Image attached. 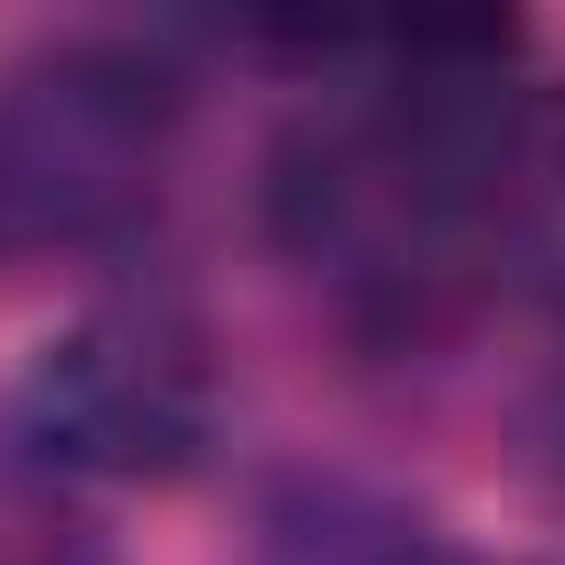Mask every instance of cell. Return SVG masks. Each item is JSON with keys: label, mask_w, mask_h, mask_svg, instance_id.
Masks as SVG:
<instances>
[{"label": "cell", "mask_w": 565, "mask_h": 565, "mask_svg": "<svg viewBox=\"0 0 565 565\" xmlns=\"http://www.w3.org/2000/svg\"><path fill=\"white\" fill-rule=\"evenodd\" d=\"M388 67L311 100L266 156V233L366 333H433L488 289V211L521 122L510 23L366 34Z\"/></svg>", "instance_id": "cell-1"}, {"label": "cell", "mask_w": 565, "mask_h": 565, "mask_svg": "<svg viewBox=\"0 0 565 565\" xmlns=\"http://www.w3.org/2000/svg\"><path fill=\"white\" fill-rule=\"evenodd\" d=\"M178 67L122 34H67L0 67V266L122 244L178 156Z\"/></svg>", "instance_id": "cell-2"}, {"label": "cell", "mask_w": 565, "mask_h": 565, "mask_svg": "<svg viewBox=\"0 0 565 565\" xmlns=\"http://www.w3.org/2000/svg\"><path fill=\"white\" fill-rule=\"evenodd\" d=\"M211 433H222V377L200 322L167 300L78 311L67 333L34 344V366L0 399V444L67 488H167L211 455Z\"/></svg>", "instance_id": "cell-3"}, {"label": "cell", "mask_w": 565, "mask_h": 565, "mask_svg": "<svg viewBox=\"0 0 565 565\" xmlns=\"http://www.w3.org/2000/svg\"><path fill=\"white\" fill-rule=\"evenodd\" d=\"M255 554L266 565H466V543H444V521H422L411 499H388L377 477L344 466H289L255 510Z\"/></svg>", "instance_id": "cell-4"}, {"label": "cell", "mask_w": 565, "mask_h": 565, "mask_svg": "<svg viewBox=\"0 0 565 565\" xmlns=\"http://www.w3.org/2000/svg\"><path fill=\"white\" fill-rule=\"evenodd\" d=\"M488 289L565 300V78L521 89V122L499 156V211H488Z\"/></svg>", "instance_id": "cell-5"}, {"label": "cell", "mask_w": 565, "mask_h": 565, "mask_svg": "<svg viewBox=\"0 0 565 565\" xmlns=\"http://www.w3.org/2000/svg\"><path fill=\"white\" fill-rule=\"evenodd\" d=\"M0 565H122V554L67 477H45L34 455L0 444Z\"/></svg>", "instance_id": "cell-6"}, {"label": "cell", "mask_w": 565, "mask_h": 565, "mask_svg": "<svg viewBox=\"0 0 565 565\" xmlns=\"http://www.w3.org/2000/svg\"><path fill=\"white\" fill-rule=\"evenodd\" d=\"M466 565H488V554H466Z\"/></svg>", "instance_id": "cell-7"}]
</instances>
